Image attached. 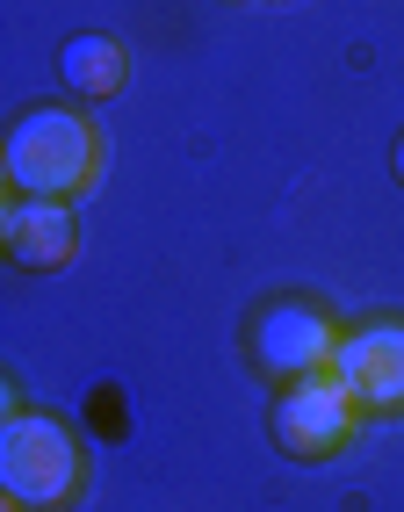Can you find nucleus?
I'll return each instance as SVG.
<instances>
[{"label": "nucleus", "mask_w": 404, "mask_h": 512, "mask_svg": "<svg viewBox=\"0 0 404 512\" xmlns=\"http://www.w3.org/2000/svg\"><path fill=\"white\" fill-rule=\"evenodd\" d=\"M101 166H109V138L80 101H37L0 130V195L80 202L94 195Z\"/></svg>", "instance_id": "f257e3e1"}, {"label": "nucleus", "mask_w": 404, "mask_h": 512, "mask_svg": "<svg viewBox=\"0 0 404 512\" xmlns=\"http://www.w3.org/2000/svg\"><path fill=\"white\" fill-rule=\"evenodd\" d=\"M0 491H8L22 512H80L87 491H94L87 440L58 412L22 404L15 383H8V397H0Z\"/></svg>", "instance_id": "f03ea898"}, {"label": "nucleus", "mask_w": 404, "mask_h": 512, "mask_svg": "<svg viewBox=\"0 0 404 512\" xmlns=\"http://www.w3.org/2000/svg\"><path fill=\"white\" fill-rule=\"evenodd\" d=\"M347 325L354 318L340 303H325L311 289H275L239 318V354L267 390H296V383H311V375H332Z\"/></svg>", "instance_id": "7ed1b4c3"}, {"label": "nucleus", "mask_w": 404, "mask_h": 512, "mask_svg": "<svg viewBox=\"0 0 404 512\" xmlns=\"http://www.w3.org/2000/svg\"><path fill=\"white\" fill-rule=\"evenodd\" d=\"M376 426L361 412V397L340 383V375H311L296 390H275V412H267V440L289 462H340L354 440Z\"/></svg>", "instance_id": "20e7f679"}, {"label": "nucleus", "mask_w": 404, "mask_h": 512, "mask_svg": "<svg viewBox=\"0 0 404 512\" xmlns=\"http://www.w3.org/2000/svg\"><path fill=\"white\" fill-rule=\"evenodd\" d=\"M332 375L361 397L368 419H404V311H368L347 325Z\"/></svg>", "instance_id": "39448f33"}, {"label": "nucleus", "mask_w": 404, "mask_h": 512, "mask_svg": "<svg viewBox=\"0 0 404 512\" xmlns=\"http://www.w3.org/2000/svg\"><path fill=\"white\" fill-rule=\"evenodd\" d=\"M0 253L22 275H58V267L80 260V210L73 202H29V195H8L0 210Z\"/></svg>", "instance_id": "423d86ee"}, {"label": "nucleus", "mask_w": 404, "mask_h": 512, "mask_svg": "<svg viewBox=\"0 0 404 512\" xmlns=\"http://www.w3.org/2000/svg\"><path fill=\"white\" fill-rule=\"evenodd\" d=\"M130 73H138V58L109 29H80V37L58 44V87L73 101H109V94L130 87Z\"/></svg>", "instance_id": "0eeeda50"}, {"label": "nucleus", "mask_w": 404, "mask_h": 512, "mask_svg": "<svg viewBox=\"0 0 404 512\" xmlns=\"http://www.w3.org/2000/svg\"><path fill=\"white\" fill-rule=\"evenodd\" d=\"M390 174H397V181H404V138H397V152H390Z\"/></svg>", "instance_id": "6e6552de"}, {"label": "nucleus", "mask_w": 404, "mask_h": 512, "mask_svg": "<svg viewBox=\"0 0 404 512\" xmlns=\"http://www.w3.org/2000/svg\"><path fill=\"white\" fill-rule=\"evenodd\" d=\"M0 512H22V505H15V498H8V491H0Z\"/></svg>", "instance_id": "1a4fd4ad"}]
</instances>
